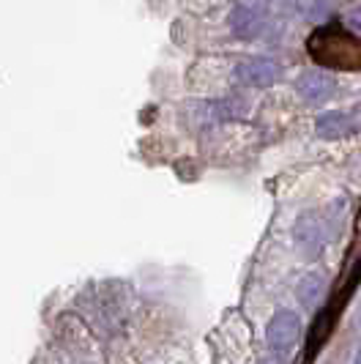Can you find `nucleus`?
<instances>
[{
    "label": "nucleus",
    "instance_id": "11",
    "mask_svg": "<svg viewBox=\"0 0 361 364\" xmlns=\"http://www.w3.org/2000/svg\"><path fill=\"white\" fill-rule=\"evenodd\" d=\"M347 22L356 28V31H361V6H356L353 11H350V17H347Z\"/></svg>",
    "mask_w": 361,
    "mask_h": 364
},
{
    "label": "nucleus",
    "instance_id": "2",
    "mask_svg": "<svg viewBox=\"0 0 361 364\" xmlns=\"http://www.w3.org/2000/svg\"><path fill=\"white\" fill-rule=\"evenodd\" d=\"M233 77L238 85L247 88H271L274 82H279L282 66L271 58H244L235 63Z\"/></svg>",
    "mask_w": 361,
    "mask_h": 364
},
{
    "label": "nucleus",
    "instance_id": "7",
    "mask_svg": "<svg viewBox=\"0 0 361 364\" xmlns=\"http://www.w3.org/2000/svg\"><path fill=\"white\" fill-rule=\"evenodd\" d=\"M315 132L323 140H343V137L356 132V121L345 112H323L315 124Z\"/></svg>",
    "mask_w": 361,
    "mask_h": 364
},
{
    "label": "nucleus",
    "instance_id": "12",
    "mask_svg": "<svg viewBox=\"0 0 361 364\" xmlns=\"http://www.w3.org/2000/svg\"><path fill=\"white\" fill-rule=\"evenodd\" d=\"M247 3H254V6H269V3H274V0H247Z\"/></svg>",
    "mask_w": 361,
    "mask_h": 364
},
{
    "label": "nucleus",
    "instance_id": "10",
    "mask_svg": "<svg viewBox=\"0 0 361 364\" xmlns=\"http://www.w3.org/2000/svg\"><path fill=\"white\" fill-rule=\"evenodd\" d=\"M328 11H331V0H312L307 6L309 17H325Z\"/></svg>",
    "mask_w": 361,
    "mask_h": 364
},
{
    "label": "nucleus",
    "instance_id": "8",
    "mask_svg": "<svg viewBox=\"0 0 361 364\" xmlns=\"http://www.w3.org/2000/svg\"><path fill=\"white\" fill-rule=\"evenodd\" d=\"M214 112H217V121H238V118H244L247 112H249V102L244 99V96H225V99H217L214 102Z\"/></svg>",
    "mask_w": 361,
    "mask_h": 364
},
{
    "label": "nucleus",
    "instance_id": "1",
    "mask_svg": "<svg viewBox=\"0 0 361 364\" xmlns=\"http://www.w3.org/2000/svg\"><path fill=\"white\" fill-rule=\"evenodd\" d=\"M309 53L325 66H337V69L361 66V41L345 33L343 28H320L309 38Z\"/></svg>",
    "mask_w": 361,
    "mask_h": 364
},
{
    "label": "nucleus",
    "instance_id": "6",
    "mask_svg": "<svg viewBox=\"0 0 361 364\" xmlns=\"http://www.w3.org/2000/svg\"><path fill=\"white\" fill-rule=\"evenodd\" d=\"M296 91H298V96H301L304 102H309V105H323V102H328V99L334 96L337 82H334L331 74L312 69V72L298 74V80H296Z\"/></svg>",
    "mask_w": 361,
    "mask_h": 364
},
{
    "label": "nucleus",
    "instance_id": "5",
    "mask_svg": "<svg viewBox=\"0 0 361 364\" xmlns=\"http://www.w3.org/2000/svg\"><path fill=\"white\" fill-rule=\"evenodd\" d=\"M301 334V318L290 310H279L274 318L269 321V328H266V340L274 350H288V348L296 346Z\"/></svg>",
    "mask_w": 361,
    "mask_h": 364
},
{
    "label": "nucleus",
    "instance_id": "4",
    "mask_svg": "<svg viewBox=\"0 0 361 364\" xmlns=\"http://www.w3.org/2000/svg\"><path fill=\"white\" fill-rule=\"evenodd\" d=\"M328 241V225L320 214H304L296 222V244L307 257H315Z\"/></svg>",
    "mask_w": 361,
    "mask_h": 364
},
{
    "label": "nucleus",
    "instance_id": "9",
    "mask_svg": "<svg viewBox=\"0 0 361 364\" xmlns=\"http://www.w3.org/2000/svg\"><path fill=\"white\" fill-rule=\"evenodd\" d=\"M298 299L304 301V304H315L318 299H320V293H323V279H320V274H307L301 282H298Z\"/></svg>",
    "mask_w": 361,
    "mask_h": 364
},
{
    "label": "nucleus",
    "instance_id": "3",
    "mask_svg": "<svg viewBox=\"0 0 361 364\" xmlns=\"http://www.w3.org/2000/svg\"><path fill=\"white\" fill-rule=\"evenodd\" d=\"M269 25V14H266V6H254V3H241L230 11V31L235 38H244V41H252L257 38Z\"/></svg>",
    "mask_w": 361,
    "mask_h": 364
}]
</instances>
